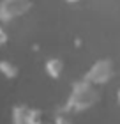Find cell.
<instances>
[{
  "instance_id": "obj_1",
  "label": "cell",
  "mask_w": 120,
  "mask_h": 124,
  "mask_svg": "<svg viewBox=\"0 0 120 124\" xmlns=\"http://www.w3.org/2000/svg\"><path fill=\"white\" fill-rule=\"evenodd\" d=\"M101 99V92H99V85L92 83L87 78H81L72 85L71 96L67 98L65 108L69 112H85L88 108H92L94 105L99 103Z\"/></svg>"
},
{
  "instance_id": "obj_2",
  "label": "cell",
  "mask_w": 120,
  "mask_h": 124,
  "mask_svg": "<svg viewBox=\"0 0 120 124\" xmlns=\"http://www.w3.org/2000/svg\"><path fill=\"white\" fill-rule=\"evenodd\" d=\"M113 75H115V62L104 57V59L95 60L90 66V69L85 73V78L90 80L92 83H95V85H104L113 78Z\"/></svg>"
},
{
  "instance_id": "obj_3",
  "label": "cell",
  "mask_w": 120,
  "mask_h": 124,
  "mask_svg": "<svg viewBox=\"0 0 120 124\" xmlns=\"http://www.w3.org/2000/svg\"><path fill=\"white\" fill-rule=\"evenodd\" d=\"M34 0H0V21H13L32 9Z\"/></svg>"
},
{
  "instance_id": "obj_4",
  "label": "cell",
  "mask_w": 120,
  "mask_h": 124,
  "mask_svg": "<svg viewBox=\"0 0 120 124\" xmlns=\"http://www.w3.org/2000/svg\"><path fill=\"white\" fill-rule=\"evenodd\" d=\"M0 73H2L7 80H14V78L20 76V67H18V64L13 62V60L2 59V60H0Z\"/></svg>"
},
{
  "instance_id": "obj_5",
  "label": "cell",
  "mask_w": 120,
  "mask_h": 124,
  "mask_svg": "<svg viewBox=\"0 0 120 124\" xmlns=\"http://www.w3.org/2000/svg\"><path fill=\"white\" fill-rule=\"evenodd\" d=\"M65 69V64H64V60L62 59H49L46 62V73L53 78V80H56V78H60L62 76V73H64Z\"/></svg>"
},
{
  "instance_id": "obj_6",
  "label": "cell",
  "mask_w": 120,
  "mask_h": 124,
  "mask_svg": "<svg viewBox=\"0 0 120 124\" xmlns=\"http://www.w3.org/2000/svg\"><path fill=\"white\" fill-rule=\"evenodd\" d=\"M7 43V32H5L2 21H0V46H4V44Z\"/></svg>"
},
{
  "instance_id": "obj_7",
  "label": "cell",
  "mask_w": 120,
  "mask_h": 124,
  "mask_svg": "<svg viewBox=\"0 0 120 124\" xmlns=\"http://www.w3.org/2000/svg\"><path fill=\"white\" fill-rule=\"evenodd\" d=\"M69 4H78V2H81V0H67Z\"/></svg>"
},
{
  "instance_id": "obj_8",
  "label": "cell",
  "mask_w": 120,
  "mask_h": 124,
  "mask_svg": "<svg viewBox=\"0 0 120 124\" xmlns=\"http://www.w3.org/2000/svg\"><path fill=\"white\" fill-rule=\"evenodd\" d=\"M117 99H118V103H120V89H118V92H117Z\"/></svg>"
}]
</instances>
